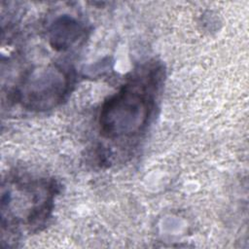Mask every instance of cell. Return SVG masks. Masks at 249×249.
<instances>
[{
  "mask_svg": "<svg viewBox=\"0 0 249 249\" xmlns=\"http://www.w3.org/2000/svg\"><path fill=\"white\" fill-rule=\"evenodd\" d=\"M161 78V68L148 66L108 97L99 113L100 134L116 140L130 138L141 132L153 114L155 94Z\"/></svg>",
  "mask_w": 249,
  "mask_h": 249,
  "instance_id": "cell-1",
  "label": "cell"
},
{
  "mask_svg": "<svg viewBox=\"0 0 249 249\" xmlns=\"http://www.w3.org/2000/svg\"><path fill=\"white\" fill-rule=\"evenodd\" d=\"M71 75L62 67L49 65L31 71L17 90L22 106L32 110H47L61 102L69 91Z\"/></svg>",
  "mask_w": 249,
  "mask_h": 249,
  "instance_id": "cell-2",
  "label": "cell"
},
{
  "mask_svg": "<svg viewBox=\"0 0 249 249\" xmlns=\"http://www.w3.org/2000/svg\"><path fill=\"white\" fill-rule=\"evenodd\" d=\"M84 26L73 17L64 15L56 18L49 27V43L55 51L69 50L84 34Z\"/></svg>",
  "mask_w": 249,
  "mask_h": 249,
  "instance_id": "cell-3",
  "label": "cell"
}]
</instances>
